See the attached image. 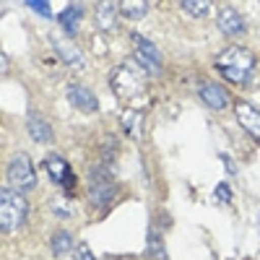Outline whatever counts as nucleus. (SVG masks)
Wrapping results in <instances>:
<instances>
[{
    "label": "nucleus",
    "instance_id": "20e7f679",
    "mask_svg": "<svg viewBox=\"0 0 260 260\" xmlns=\"http://www.w3.org/2000/svg\"><path fill=\"white\" fill-rule=\"evenodd\" d=\"M8 180H11V187L18 190V192H29L34 190L37 185V172H34V164L26 154H16L13 161L8 164Z\"/></svg>",
    "mask_w": 260,
    "mask_h": 260
},
{
    "label": "nucleus",
    "instance_id": "ddd939ff",
    "mask_svg": "<svg viewBox=\"0 0 260 260\" xmlns=\"http://www.w3.org/2000/svg\"><path fill=\"white\" fill-rule=\"evenodd\" d=\"M52 47L57 50V55L62 57V62L68 65V68H76V71L83 68V55H81V50L73 45V42H68V39H52Z\"/></svg>",
    "mask_w": 260,
    "mask_h": 260
},
{
    "label": "nucleus",
    "instance_id": "0eeeda50",
    "mask_svg": "<svg viewBox=\"0 0 260 260\" xmlns=\"http://www.w3.org/2000/svg\"><path fill=\"white\" fill-rule=\"evenodd\" d=\"M216 24H219V31L226 37H240L245 34V21L240 16V11H234L232 6H221L219 13H216Z\"/></svg>",
    "mask_w": 260,
    "mask_h": 260
},
{
    "label": "nucleus",
    "instance_id": "412c9836",
    "mask_svg": "<svg viewBox=\"0 0 260 260\" xmlns=\"http://www.w3.org/2000/svg\"><path fill=\"white\" fill-rule=\"evenodd\" d=\"M216 201H221V203H229L232 201V190L226 182H219V187H216Z\"/></svg>",
    "mask_w": 260,
    "mask_h": 260
},
{
    "label": "nucleus",
    "instance_id": "2eb2a0df",
    "mask_svg": "<svg viewBox=\"0 0 260 260\" xmlns=\"http://www.w3.org/2000/svg\"><path fill=\"white\" fill-rule=\"evenodd\" d=\"M26 130H29V136H31V141H37V143H50L52 141V127L42 120L39 115H29V120H26Z\"/></svg>",
    "mask_w": 260,
    "mask_h": 260
},
{
    "label": "nucleus",
    "instance_id": "4be33fe9",
    "mask_svg": "<svg viewBox=\"0 0 260 260\" xmlns=\"http://www.w3.org/2000/svg\"><path fill=\"white\" fill-rule=\"evenodd\" d=\"M76 252H78V260H94V255H91V250H89V245H76Z\"/></svg>",
    "mask_w": 260,
    "mask_h": 260
},
{
    "label": "nucleus",
    "instance_id": "1a4fd4ad",
    "mask_svg": "<svg viewBox=\"0 0 260 260\" xmlns=\"http://www.w3.org/2000/svg\"><path fill=\"white\" fill-rule=\"evenodd\" d=\"M234 115H237V122H240L255 141H260V110H255L247 102H240L234 107Z\"/></svg>",
    "mask_w": 260,
    "mask_h": 260
},
{
    "label": "nucleus",
    "instance_id": "a211bd4d",
    "mask_svg": "<svg viewBox=\"0 0 260 260\" xmlns=\"http://www.w3.org/2000/svg\"><path fill=\"white\" fill-rule=\"evenodd\" d=\"M180 8H182V11H187L190 16H198V18H203V16L211 11V3H208V0H182Z\"/></svg>",
    "mask_w": 260,
    "mask_h": 260
},
{
    "label": "nucleus",
    "instance_id": "5701e85b",
    "mask_svg": "<svg viewBox=\"0 0 260 260\" xmlns=\"http://www.w3.org/2000/svg\"><path fill=\"white\" fill-rule=\"evenodd\" d=\"M221 159H224V164H226V169H229V172H237V167L232 164V159H229V154H221Z\"/></svg>",
    "mask_w": 260,
    "mask_h": 260
},
{
    "label": "nucleus",
    "instance_id": "423d86ee",
    "mask_svg": "<svg viewBox=\"0 0 260 260\" xmlns=\"http://www.w3.org/2000/svg\"><path fill=\"white\" fill-rule=\"evenodd\" d=\"M130 39H133V45H136V62L143 68L146 76H159L161 71V52L156 50V45L151 39L141 37V34H130Z\"/></svg>",
    "mask_w": 260,
    "mask_h": 260
},
{
    "label": "nucleus",
    "instance_id": "4468645a",
    "mask_svg": "<svg viewBox=\"0 0 260 260\" xmlns=\"http://www.w3.org/2000/svg\"><path fill=\"white\" fill-rule=\"evenodd\" d=\"M81 18H83V6L81 3H76V6H68L60 16H57V24L62 26V31L65 34H76L78 31V26H81Z\"/></svg>",
    "mask_w": 260,
    "mask_h": 260
},
{
    "label": "nucleus",
    "instance_id": "7ed1b4c3",
    "mask_svg": "<svg viewBox=\"0 0 260 260\" xmlns=\"http://www.w3.org/2000/svg\"><path fill=\"white\" fill-rule=\"evenodd\" d=\"M26 211L29 206H26L24 192H18L8 185L0 190V229H3V234H11L24 224Z\"/></svg>",
    "mask_w": 260,
    "mask_h": 260
},
{
    "label": "nucleus",
    "instance_id": "aec40b11",
    "mask_svg": "<svg viewBox=\"0 0 260 260\" xmlns=\"http://www.w3.org/2000/svg\"><path fill=\"white\" fill-rule=\"evenodd\" d=\"M31 11H37L39 16H52V11H50V3H45V0H29L26 3Z\"/></svg>",
    "mask_w": 260,
    "mask_h": 260
},
{
    "label": "nucleus",
    "instance_id": "f03ea898",
    "mask_svg": "<svg viewBox=\"0 0 260 260\" xmlns=\"http://www.w3.org/2000/svg\"><path fill=\"white\" fill-rule=\"evenodd\" d=\"M110 86L120 99H136L146 91V73H143V68L138 62L125 60V62L117 65V68H112Z\"/></svg>",
    "mask_w": 260,
    "mask_h": 260
},
{
    "label": "nucleus",
    "instance_id": "f3484780",
    "mask_svg": "<svg viewBox=\"0 0 260 260\" xmlns=\"http://www.w3.org/2000/svg\"><path fill=\"white\" fill-rule=\"evenodd\" d=\"M146 11H148V3H143V0H125V3H120V13L125 18H133V21L143 18Z\"/></svg>",
    "mask_w": 260,
    "mask_h": 260
},
{
    "label": "nucleus",
    "instance_id": "dca6fc26",
    "mask_svg": "<svg viewBox=\"0 0 260 260\" xmlns=\"http://www.w3.org/2000/svg\"><path fill=\"white\" fill-rule=\"evenodd\" d=\"M73 234H68V232H55L52 237H50V247H52V255H57V257H62V255H68L71 250H73Z\"/></svg>",
    "mask_w": 260,
    "mask_h": 260
},
{
    "label": "nucleus",
    "instance_id": "6e6552de",
    "mask_svg": "<svg viewBox=\"0 0 260 260\" xmlns=\"http://www.w3.org/2000/svg\"><path fill=\"white\" fill-rule=\"evenodd\" d=\"M45 167H47V172H50V180L52 182H57L60 187H73V182H76V177H73V169H71V164L65 161L62 156H57V154H50L47 156V161H45Z\"/></svg>",
    "mask_w": 260,
    "mask_h": 260
},
{
    "label": "nucleus",
    "instance_id": "9d476101",
    "mask_svg": "<svg viewBox=\"0 0 260 260\" xmlns=\"http://www.w3.org/2000/svg\"><path fill=\"white\" fill-rule=\"evenodd\" d=\"M120 3H99L96 6V13H94V21H96V26L104 31V34H112L117 31V24H120Z\"/></svg>",
    "mask_w": 260,
    "mask_h": 260
},
{
    "label": "nucleus",
    "instance_id": "f257e3e1",
    "mask_svg": "<svg viewBox=\"0 0 260 260\" xmlns=\"http://www.w3.org/2000/svg\"><path fill=\"white\" fill-rule=\"evenodd\" d=\"M216 68H219V73L232 81V83H245L255 68V55L245 47H226L219 57H216Z\"/></svg>",
    "mask_w": 260,
    "mask_h": 260
},
{
    "label": "nucleus",
    "instance_id": "9b49d317",
    "mask_svg": "<svg viewBox=\"0 0 260 260\" xmlns=\"http://www.w3.org/2000/svg\"><path fill=\"white\" fill-rule=\"evenodd\" d=\"M198 96L211 107V110H224V107L229 104V94L213 81H206V83L198 86Z\"/></svg>",
    "mask_w": 260,
    "mask_h": 260
},
{
    "label": "nucleus",
    "instance_id": "39448f33",
    "mask_svg": "<svg viewBox=\"0 0 260 260\" xmlns=\"http://www.w3.org/2000/svg\"><path fill=\"white\" fill-rule=\"evenodd\" d=\"M115 182L110 180V175L102 169V167H96V169H91L89 172V198H91V206H96V208H107L112 201H115Z\"/></svg>",
    "mask_w": 260,
    "mask_h": 260
},
{
    "label": "nucleus",
    "instance_id": "f8f14e48",
    "mask_svg": "<svg viewBox=\"0 0 260 260\" xmlns=\"http://www.w3.org/2000/svg\"><path fill=\"white\" fill-rule=\"evenodd\" d=\"M68 102L73 107H78V110H83V112H96V107H99L96 96L86 89V86H78V83L68 86Z\"/></svg>",
    "mask_w": 260,
    "mask_h": 260
},
{
    "label": "nucleus",
    "instance_id": "6ab92c4d",
    "mask_svg": "<svg viewBox=\"0 0 260 260\" xmlns=\"http://www.w3.org/2000/svg\"><path fill=\"white\" fill-rule=\"evenodd\" d=\"M141 120H143V117H141L138 112H130V110L122 115V125H125V130H127L130 138H141Z\"/></svg>",
    "mask_w": 260,
    "mask_h": 260
}]
</instances>
